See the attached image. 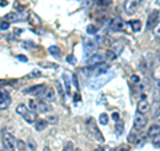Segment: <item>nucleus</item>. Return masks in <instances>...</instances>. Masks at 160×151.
I'll list each match as a JSON object with an SVG mask.
<instances>
[{"mask_svg":"<svg viewBox=\"0 0 160 151\" xmlns=\"http://www.w3.org/2000/svg\"><path fill=\"white\" fill-rule=\"evenodd\" d=\"M104 62H106L104 55H102V54H92V55H89L88 59L86 60V64L88 67H95V66H99V64H102Z\"/></svg>","mask_w":160,"mask_h":151,"instance_id":"20e7f679","label":"nucleus"},{"mask_svg":"<svg viewBox=\"0 0 160 151\" xmlns=\"http://www.w3.org/2000/svg\"><path fill=\"white\" fill-rule=\"evenodd\" d=\"M80 2H82L83 4H91V3L93 2V0H80Z\"/></svg>","mask_w":160,"mask_h":151,"instance_id":"c03bdc74","label":"nucleus"},{"mask_svg":"<svg viewBox=\"0 0 160 151\" xmlns=\"http://www.w3.org/2000/svg\"><path fill=\"white\" fill-rule=\"evenodd\" d=\"M26 144H27V147L29 148V151H36V143H35V140L32 138H29Z\"/></svg>","mask_w":160,"mask_h":151,"instance_id":"393cba45","label":"nucleus"},{"mask_svg":"<svg viewBox=\"0 0 160 151\" xmlns=\"http://www.w3.org/2000/svg\"><path fill=\"white\" fill-rule=\"evenodd\" d=\"M73 150H75L73 143H72V142H68V143H66V146L63 147L62 151H73Z\"/></svg>","mask_w":160,"mask_h":151,"instance_id":"7c9ffc66","label":"nucleus"},{"mask_svg":"<svg viewBox=\"0 0 160 151\" xmlns=\"http://www.w3.org/2000/svg\"><path fill=\"white\" fill-rule=\"evenodd\" d=\"M95 2H96V4L100 6V7H107V6L111 4L112 0H95Z\"/></svg>","mask_w":160,"mask_h":151,"instance_id":"bb28decb","label":"nucleus"},{"mask_svg":"<svg viewBox=\"0 0 160 151\" xmlns=\"http://www.w3.org/2000/svg\"><path fill=\"white\" fill-rule=\"evenodd\" d=\"M28 22L31 24H35V26H36V24H40V19L33 12H29L28 13Z\"/></svg>","mask_w":160,"mask_h":151,"instance_id":"412c9836","label":"nucleus"},{"mask_svg":"<svg viewBox=\"0 0 160 151\" xmlns=\"http://www.w3.org/2000/svg\"><path fill=\"white\" fill-rule=\"evenodd\" d=\"M23 118H24V120H26L27 123H35L38 120V115H36L35 111H29L28 110V111L23 115Z\"/></svg>","mask_w":160,"mask_h":151,"instance_id":"2eb2a0df","label":"nucleus"},{"mask_svg":"<svg viewBox=\"0 0 160 151\" xmlns=\"http://www.w3.org/2000/svg\"><path fill=\"white\" fill-rule=\"evenodd\" d=\"M4 4L7 6V2H4V0H0V6H4Z\"/></svg>","mask_w":160,"mask_h":151,"instance_id":"de8ad7c7","label":"nucleus"},{"mask_svg":"<svg viewBox=\"0 0 160 151\" xmlns=\"http://www.w3.org/2000/svg\"><path fill=\"white\" fill-rule=\"evenodd\" d=\"M16 147L19 148V151H26L27 150V144L24 140H20V139H16Z\"/></svg>","mask_w":160,"mask_h":151,"instance_id":"b1692460","label":"nucleus"},{"mask_svg":"<svg viewBox=\"0 0 160 151\" xmlns=\"http://www.w3.org/2000/svg\"><path fill=\"white\" fill-rule=\"evenodd\" d=\"M27 111H28V110H27V106H26V104H23V103H20L18 107H16V112H18L19 115H24Z\"/></svg>","mask_w":160,"mask_h":151,"instance_id":"4be33fe9","label":"nucleus"},{"mask_svg":"<svg viewBox=\"0 0 160 151\" xmlns=\"http://www.w3.org/2000/svg\"><path fill=\"white\" fill-rule=\"evenodd\" d=\"M67 62H68V63H75L73 56H68V58H67Z\"/></svg>","mask_w":160,"mask_h":151,"instance_id":"37998d69","label":"nucleus"},{"mask_svg":"<svg viewBox=\"0 0 160 151\" xmlns=\"http://www.w3.org/2000/svg\"><path fill=\"white\" fill-rule=\"evenodd\" d=\"M104 58H106V60H109V62H111V60L116 59V54H115L113 51H107L106 55H104Z\"/></svg>","mask_w":160,"mask_h":151,"instance_id":"a878e982","label":"nucleus"},{"mask_svg":"<svg viewBox=\"0 0 160 151\" xmlns=\"http://www.w3.org/2000/svg\"><path fill=\"white\" fill-rule=\"evenodd\" d=\"M95 151H106V148H104V147H96V148H95Z\"/></svg>","mask_w":160,"mask_h":151,"instance_id":"a18cd8bd","label":"nucleus"},{"mask_svg":"<svg viewBox=\"0 0 160 151\" xmlns=\"http://www.w3.org/2000/svg\"><path fill=\"white\" fill-rule=\"evenodd\" d=\"M112 151H129V146L128 144H120V146H118L115 150H112Z\"/></svg>","mask_w":160,"mask_h":151,"instance_id":"c85d7f7f","label":"nucleus"},{"mask_svg":"<svg viewBox=\"0 0 160 151\" xmlns=\"http://www.w3.org/2000/svg\"><path fill=\"white\" fill-rule=\"evenodd\" d=\"M87 32H88L89 35H95V34L98 32V27L93 26V24H89V26L87 27Z\"/></svg>","mask_w":160,"mask_h":151,"instance_id":"cd10ccee","label":"nucleus"},{"mask_svg":"<svg viewBox=\"0 0 160 151\" xmlns=\"http://www.w3.org/2000/svg\"><path fill=\"white\" fill-rule=\"evenodd\" d=\"M18 19H19L18 12H9V13H7L6 16H4V22L11 23V22H16Z\"/></svg>","mask_w":160,"mask_h":151,"instance_id":"a211bd4d","label":"nucleus"},{"mask_svg":"<svg viewBox=\"0 0 160 151\" xmlns=\"http://www.w3.org/2000/svg\"><path fill=\"white\" fill-rule=\"evenodd\" d=\"M3 144L8 151H13L15 147H16V139L11 133L4 131L3 133Z\"/></svg>","mask_w":160,"mask_h":151,"instance_id":"7ed1b4c3","label":"nucleus"},{"mask_svg":"<svg viewBox=\"0 0 160 151\" xmlns=\"http://www.w3.org/2000/svg\"><path fill=\"white\" fill-rule=\"evenodd\" d=\"M159 133H160V126H159V123H155V124H152L151 127H149V130H148V133H147V135L149 138H156V137H159Z\"/></svg>","mask_w":160,"mask_h":151,"instance_id":"4468645a","label":"nucleus"},{"mask_svg":"<svg viewBox=\"0 0 160 151\" xmlns=\"http://www.w3.org/2000/svg\"><path fill=\"white\" fill-rule=\"evenodd\" d=\"M19 60H20V62H28V59L26 58V56H23V55H18V56H16Z\"/></svg>","mask_w":160,"mask_h":151,"instance_id":"ea45409f","label":"nucleus"},{"mask_svg":"<svg viewBox=\"0 0 160 151\" xmlns=\"http://www.w3.org/2000/svg\"><path fill=\"white\" fill-rule=\"evenodd\" d=\"M83 47H84V52H86V55H88V56H89V55H92L98 49V44L92 39H86V40H84Z\"/></svg>","mask_w":160,"mask_h":151,"instance_id":"0eeeda50","label":"nucleus"},{"mask_svg":"<svg viewBox=\"0 0 160 151\" xmlns=\"http://www.w3.org/2000/svg\"><path fill=\"white\" fill-rule=\"evenodd\" d=\"M12 99L7 91H0V110H7L11 106Z\"/></svg>","mask_w":160,"mask_h":151,"instance_id":"6e6552de","label":"nucleus"},{"mask_svg":"<svg viewBox=\"0 0 160 151\" xmlns=\"http://www.w3.org/2000/svg\"><path fill=\"white\" fill-rule=\"evenodd\" d=\"M158 23H159V11H153L148 16L146 27H147V29H152V28H155V26L158 27Z\"/></svg>","mask_w":160,"mask_h":151,"instance_id":"1a4fd4ad","label":"nucleus"},{"mask_svg":"<svg viewBox=\"0 0 160 151\" xmlns=\"http://www.w3.org/2000/svg\"><path fill=\"white\" fill-rule=\"evenodd\" d=\"M123 130H124V124L118 122V124H116V134H118V135H120V134L123 133Z\"/></svg>","mask_w":160,"mask_h":151,"instance_id":"72a5a7b5","label":"nucleus"},{"mask_svg":"<svg viewBox=\"0 0 160 151\" xmlns=\"http://www.w3.org/2000/svg\"><path fill=\"white\" fill-rule=\"evenodd\" d=\"M72 80H73V84H75V87L79 88V83H78V76L76 75H72Z\"/></svg>","mask_w":160,"mask_h":151,"instance_id":"58836bf2","label":"nucleus"},{"mask_svg":"<svg viewBox=\"0 0 160 151\" xmlns=\"http://www.w3.org/2000/svg\"><path fill=\"white\" fill-rule=\"evenodd\" d=\"M140 7V0H126L124 2V11L128 15L135 13Z\"/></svg>","mask_w":160,"mask_h":151,"instance_id":"39448f33","label":"nucleus"},{"mask_svg":"<svg viewBox=\"0 0 160 151\" xmlns=\"http://www.w3.org/2000/svg\"><path fill=\"white\" fill-rule=\"evenodd\" d=\"M136 110H138L139 114L146 115V114L149 111V110H151V104H149L146 99H142V100H140V102L138 103V108H136Z\"/></svg>","mask_w":160,"mask_h":151,"instance_id":"9b49d317","label":"nucleus"},{"mask_svg":"<svg viewBox=\"0 0 160 151\" xmlns=\"http://www.w3.org/2000/svg\"><path fill=\"white\" fill-rule=\"evenodd\" d=\"M39 96H42L46 102H55L56 100V92L52 87H46L43 90V92H40Z\"/></svg>","mask_w":160,"mask_h":151,"instance_id":"423d86ee","label":"nucleus"},{"mask_svg":"<svg viewBox=\"0 0 160 151\" xmlns=\"http://www.w3.org/2000/svg\"><path fill=\"white\" fill-rule=\"evenodd\" d=\"M48 52L55 58H60V55H62V51H60V48L58 46H49L48 47Z\"/></svg>","mask_w":160,"mask_h":151,"instance_id":"f3484780","label":"nucleus"},{"mask_svg":"<svg viewBox=\"0 0 160 151\" xmlns=\"http://www.w3.org/2000/svg\"><path fill=\"white\" fill-rule=\"evenodd\" d=\"M58 90H59V94H60V98H64V90H63V86L60 82H58Z\"/></svg>","mask_w":160,"mask_h":151,"instance_id":"c9c22d12","label":"nucleus"},{"mask_svg":"<svg viewBox=\"0 0 160 151\" xmlns=\"http://www.w3.org/2000/svg\"><path fill=\"white\" fill-rule=\"evenodd\" d=\"M153 146H156V148H159V137H156V139H153Z\"/></svg>","mask_w":160,"mask_h":151,"instance_id":"79ce46f5","label":"nucleus"},{"mask_svg":"<svg viewBox=\"0 0 160 151\" xmlns=\"http://www.w3.org/2000/svg\"><path fill=\"white\" fill-rule=\"evenodd\" d=\"M96 79L91 82V88L93 90H98L100 87H103L106 83H108L109 80L113 78V74H103V75H99V76H95Z\"/></svg>","mask_w":160,"mask_h":151,"instance_id":"f257e3e1","label":"nucleus"},{"mask_svg":"<svg viewBox=\"0 0 160 151\" xmlns=\"http://www.w3.org/2000/svg\"><path fill=\"white\" fill-rule=\"evenodd\" d=\"M136 140H138V137L133 133H131V134L128 135V142L129 143H136Z\"/></svg>","mask_w":160,"mask_h":151,"instance_id":"473e14b6","label":"nucleus"},{"mask_svg":"<svg viewBox=\"0 0 160 151\" xmlns=\"http://www.w3.org/2000/svg\"><path fill=\"white\" fill-rule=\"evenodd\" d=\"M111 28H112V31H122V29L124 28V22L122 19H119V18H116V19H113L112 20V23H111Z\"/></svg>","mask_w":160,"mask_h":151,"instance_id":"ddd939ff","label":"nucleus"},{"mask_svg":"<svg viewBox=\"0 0 160 151\" xmlns=\"http://www.w3.org/2000/svg\"><path fill=\"white\" fill-rule=\"evenodd\" d=\"M36 110L39 112L47 114V112L52 111V107L48 104V102H46V100H36Z\"/></svg>","mask_w":160,"mask_h":151,"instance_id":"9d476101","label":"nucleus"},{"mask_svg":"<svg viewBox=\"0 0 160 151\" xmlns=\"http://www.w3.org/2000/svg\"><path fill=\"white\" fill-rule=\"evenodd\" d=\"M46 122L49 123V124H56L59 120H58V117H53V115H52V117H48V118L46 119Z\"/></svg>","mask_w":160,"mask_h":151,"instance_id":"c756f323","label":"nucleus"},{"mask_svg":"<svg viewBox=\"0 0 160 151\" xmlns=\"http://www.w3.org/2000/svg\"><path fill=\"white\" fill-rule=\"evenodd\" d=\"M44 151H51V150H49L48 147H44Z\"/></svg>","mask_w":160,"mask_h":151,"instance_id":"09e8293b","label":"nucleus"},{"mask_svg":"<svg viewBox=\"0 0 160 151\" xmlns=\"http://www.w3.org/2000/svg\"><path fill=\"white\" fill-rule=\"evenodd\" d=\"M63 80H64V87L63 88H66V92L69 94L71 92V82H69V78H68L67 74H63Z\"/></svg>","mask_w":160,"mask_h":151,"instance_id":"6ab92c4d","label":"nucleus"},{"mask_svg":"<svg viewBox=\"0 0 160 151\" xmlns=\"http://www.w3.org/2000/svg\"><path fill=\"white\" fill-rule=\"evenodd\" d=\"M142 22L140 20H132L131 22V28H132V31L133 32H139L140 29H142Z\"/></svg>","mask_w":160,"mask_h":151,"instance_id":"aec40b11","label":"nucleus"},{"mask_svg":"<svg viewBox=\"0 0 160 151\" xmlns=\"http://www.w3.org/2000/svg\"><path fill=\"white\" fill-rule=\"evenodd\" d=\"M46 88V86L44 84H36V86H32L31 88H27V90H24V92H27V94H35V95H40V92L43 91V90Z\"/></svg>","mask_w":160,"mask_h":151,"instance_id":"f8f14e48","label":"nucleus"},{"mask_svg":"<svg viewBox=\"0 0 160 151\" xmlns=\"http://www.w3.org/2000/svg\"><path fill=\"white\" fill-rule=\"evenodd\" d=\"M99 123L102 124V126H106V124H108V115H107L106 112L100 114V117H99Z\"/></svg>","mask_w":160,"mask_h":151,"instance_id":"5701e85b","label":"nucleus"},{"mask_svg":"<svg viewBox=\"0 0 160 151\" xmlns=\"http://www.w3.org/2000/svg\"><path fill=\"white\" fill-rule=\"evenodd\" d=\"M147 122H148V119L146 118V115L136 112V115L133 118V130L135 131H142L147 126Z\"/></svg>","mask_w":160,"mask_h":151,"instance_id":"f03ea898","label":"nucleus"},{"mask_svg":"<svg viewBox=\"0 0 160 151\" xmlns=\"http://www.w3.org/2000/svg\"><path fill=\"white\" fill-rule=\"evenodd\" d=\"M28 76H29V78H39V76H40V71H39V70H33V71L29 74Z\"/></svg>","mask_w":160,"mask_h":151,"instance_id":"f704fd0d","label":"nucleus"},{"mask_svg":"<svg viewBox=\"0 0 160 151\" xmlns=\"http://www.w3.org/2000/svg\"><path fill=\"white\" fill-rule=\"evenodd\" d=\"M28 107L31 108V111H35V110H36V100H35V99H29L28 100Z\"/></svg>","mask_w":160,"mask_h":151,"instance_id":"2f4dec72","label":"nucleus"},{"mask_svg":"<svg viewBox=\"0 0 160 151\" xmlns=\"http://www.w3.org/2000/svg\"><path fill=\"white\" fill-rule=\"evenodd\" d=\"M8 28H9V23H7V22L0 23V29H2V31H4V29H8Z\"/></svg>","mask_w":160,"mask_h":151,"instance_id":"e433bc0d","label":"nucleus"},{"mask_svg":"<svg viewBox=\"0 0 160 151\" xmlns=\"http://www.w3.org/2000/svg\"><path fill=\"white\" fill-rule=\"evenodd\" d=\"M131 80H132V82L133 83H139V76H138V75H132V78H131Z\"/></svg>","mask_w":160,"mask_h":151,"instance_id":"a19ab883","label":"nucleus"},{"mask_svg":"<svg viewBox=\"0 0 160 151\" xmlns=\"http://www.w3.org/2000/svg\"><path fill=\"white\" fill-rule=\"evenodd\" d=\"M47 122H46V119H38L36 122H35V128L38 130V131H43V130H46L47 127Z\"/></svg>","mask_w":160,"mask_h":151,"instance_id":"dca6fc26","label":"nucleus"},{"mask_svg":"<svg viewBox=\"0 0 160 151\" xmlns=\"http://www.w3.org/2000/svg\"><path fill=\"white\" fill-rule=\"evenodd\" d=\"M73 151H82V150H80V148H75Z\"/></svg>","mask_w":160,"mask_h":151,"instance_id":"8fccbe9b","label":"nucleus"},{"mask_svg":"<svg viewBox=\"0 0 160 151\" xmlns=\"http://www.w3.org/2000/svg\"><path fill=\"white\" fill-rule=\"evenodd\" d=\"M112 119L115 120V122H119V120H120V115H119V112H113V114H112Z\"/></svg>","mask_w":160,"mask_h":151,"instance_id":"4c0bfd02","label":"nucleus"},{"mask_svg":"<svg viewBox=\"0 0 160 151\" xmlns=\"http://www.w3.org/2000/svg\"><path fill=\"white\" fill-rule=\"evenodd\" d=\"M79 99H80V95H79V94L76 92V94H75V100H76V102H78Z\"/></svg>","mask_w":160,"mask_h":151,"instance_id":"49530a36","label":"nucleus"}]
</instances>
